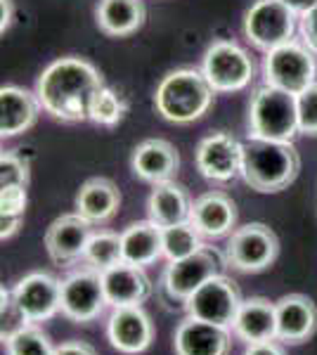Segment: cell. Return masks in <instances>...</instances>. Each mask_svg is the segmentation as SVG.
I'll list each match as a JSON object with an SVG mask.
<instances>
[{
    "instance_id": "6",
    "label": "cell",
    "mask_w": 317,
    "mask_h": 355,
    "mask_svg": "<svg viewBox=\"0 0 317 355\" xmlns=\"http://www.w3.org/2000/svg\"><path fill=\"white\" fill-rule=\"evenodd\" d=\"M201 73L216 93H237L251 83L253 60L241 45L232 41H216L204 53Z\"/></svg>"
},
{
    "instance_id": "30",
    "label": "cell",
    "mask_w": 317,
    "mask_h": 355,
    "mask_svg": "<svg viewBox=\"0 0 317 355\" xmlns=\"http://www.w3.org/2000/svg\"><path fill=\"white\" fill-rule=\"evenodd\" d=\"M126 114V102L117 90H112L109 85H102L93 97L90 105V121L100 125H117Z\"/></svg>"
},
{
    "instance_id": "12",
    "label": "cell",
    "mask_w": 317,
    "mask_h": 355,
    "mask_svg": "<svg viewBox=\"0 0 317 355\" xmlns=\"http://www.w3.org/2000/svg\"><path fill=\"white\" fill-rule=\"evenodd\" d=\"M12 299L26 322H45L62 311V282L48 272H28L17 282Z\"/></svg>"
},
{
    "instance_id": "37",
    "label": "cell",
    "mask_w": 317,
    "mask_h": 355,
    "mask_svg": "<svg viewBox=\"0 0 317 355\" xmlns=\"http://www.w3.org/2000/svg\"><path fill=\"white\" fill-rule=\"evenodd\" d=\"M244 355H284V351L275 341H263V343H249Z\"/></svg>"
},
{
    "instance_id": "3",
    "label": "cell",
    "mask_w": 317,
    "mask_h": 355,
    "mask_svg": "<svg viewBox=\"0 0 317 355\" xmlns=\"http://www.w3.org/2000/svg\"><path fill=\"white\" fill-rule=\"evenodd\" d=\"M213 93L211 83L199 69H175L157 85L154 105L171 123H192L209 112Z\"/></svg>"
},
{
    "instance_id": "11",
    "label": "cell",
    "mask_w": 317,
    "mask_h": 355,
    "mask_svg": "<svg viewBox=\"0 0 317 355\" xmlns=\"http://www.w3.org/2000/svg\"><path fill=\"white\" fill-rule=\"evenodd\" d=\"M107 308L102 275L95 268L85 266L83 270L69 275L62 282V315L74 322H93Z\"/></svg>"
},
{
    "instance_id": "38",
    "label": "cell",
    "mask_w": 317,
    "mask_h": 355,
    "mask_svg": "<svg viewBox=\"0 0 317 355\" xmlns=\"http://www.w3.org/2000/svg\"><path fill=\"white\" fill-rule=\"evenodd\" d=\"M282 3L286 5V8H291L293 12H296L298 17L305 15L308 10H313L317 5V0H282Z\"/></svg>"
},
{
    "instance_id": "25",
    "label": "cell",
    "mask_w": 317,
    "mask_h": 355,
    "mask_svg": "<svg viewBox=\"0 0 317 355\" xmlns=\"http://www.w3.org/2000/svg\"><path fill=\"white\" fill-rule=\"evenodd\" d=\"M121 206V192L109 178H90L76 194V214L90 223H105Z\"/></svg>"
},
{
    "instance_id": "21",
    "label": "cell",
    "mask_w": 317,
    "mask_h": 355,
    "mask_svg": "<svg viewBox=\"0 0 317 355\" xmlns=\"http://www.w3.org/2000/svg\"><path fill=\"white\" fill-rule=\"evenodd\" d=\"M40 100L36 93L19 85H3L0 88V135L15 137L26 133L38 121Z\"/></svg>"
},
{
    "instance_id": "33",
    "label": "cell",
    "mask_w": 317,
    "mask_h": 355,
    "mask_svg": "<svg viewBox=\"0 0 317 355\" xmlns=\"http://www.w3.org/2000/svg\"><path fill=\"white\" fill-rule=\"evenodd\" d=\"M26 202H28L26 187H19V185L0 187V214L24 216Z\"/></svg>"
},
{
    "instance_id": "13",
    "label": "cell",
    "mask_w": 317,
    "mask_h": 355,
    "mask_svg": "<svg viewBox=\"0 0 317 355\" xmlns=\"http://www.w3.org/2000/svg\"><path fill=\"white\" fill-rule=\"evenodd\" d=\"M93 234V223L80 214L60 216L45 232V249L57 266H71L85 256Z\"/></svg>"
},
{
    "instance_id": "7",
    "label": "cell",
    "mask_w": 317,
    "mask_h": 355,
    "mask_svg": "<svg viewBox=\"0 0 317 355\" xmlns=\"http://www.w3.org/2000/svg\"><path fill=\"white\" fill-rule=\"evenodd\" d=\"M280 254V239L263 223L237 227L225 246V261L239 272H261L270 268Z\"/></svg>"
},
{
    "instance_id": "9",
    "label": "cell",
    "mask_w": 317,
    "mask_h": 355,
    "mask_svg": "<svg viewBox=\"0 0 317 355\" xmlns=\"http://www.w3.org/2000/svg\"><path fill=\"white\" fill-rule=\"evenodd\" d=\"M241 294L237 284L225 275H216L209 282H204L185 301V311L189 318L204 320V322L218 324V327L230 329L237 318V311L241 306Z\"/></svg>"
},
{
    "instance_id": "14",
    "label": "cell",
    "mask_w": 317,
    "mask_h": 355,
    "mask_svg": "<svg viewBox=\"0 0 317 355\" xmlns=\"http://www.w3.org/2000/svg\"><path fill=\"white\" fill-rule=\"evenodd\" d=\"M199 173L216 182H230L241 175V142L230 133H211L194 152Z\"/></svg>"
},
{
    "instance_id": "23",
    "label": "cell",
    "mask_w": 317,
    "mask_h": 355,
    "mask_svg": "<svg viewBox=\"0 0 317 355\" xmlns=\"http://www.w3.org/2000/svg\"><path fill=\"white\" fill-rule=\"evenodd\" d=\"M192 199H189L187 190L178 182H159L154 185L152 194H149L147 211L149 220L157 223L159 227L180 225V223H189L192 216Z\"/></svg>"
},
{
    "instance_id": "35",
    "label": "cell",
    "mask_w": 317,
    "mask_h": 355,
    "mask_svg": "<svg viewBox=\"0 0 317 355\" xmlns=\"http://www.w3.org/2000/svg\"><path fill=\"white\" fill-rule=\"evenodd\" d=\"M55 355H97L95 348L90 343H83V341H67L62 346L55 348Z\"/></svg>"
},
{
    "instance_id": "24",
    "label": "cell",
    "mask_w": 317,
    "mask_h": 355,
    "mask_svg": "<svg viewBox=\"0 0 317 355\" xmlns=\"http://www.w3.org/2000/svg\"><path fill=\"white\" fill-rule=\"evenodd\" d=\"M121 249L126 263L147 268L164 256V232L152 220L132 223L121 232Z\"/></svg>"
},
{
    "instance_id": "10",
    "label": "cell",
    "mask_w": 317,
    "mask_h": 355,
    "mask_svg": "<svg viewBox=\"0 0 317 355\" xmlns=\"http://www.w3.org/2000/svg\"><path fill=\"white\" fill-rule=\"evenodd\" d=\"M223 263H228L225 256L213 246H201L199 251L185 256V259L171 261L164 275L166 291H169L171 299L185 303L201 284L209 282L216 275H221Z\"/></svg>"
},
{
    "instance_id": "39",
    "label": "cell",
    "mask_w": 317,
    "mask_h": 355,
    "mask_svg": "<svg viewBox=\"0 0 317 355\" xmlns=\"http://www.w3.org/2000/svg\"><path fill=\"white\" fill-rule=\"evenodd\" d=\"M0 8H3V33L8 31L10 24H12V0H0Z\"/></svg>"
},
{
    "instance_id": "29",
    "label": "cell",
    "mask_w": 317,
    "mask_h": 355,
    "mask_svg": "<svg viewBox=\"0 0 317 355\" xmlns=\"http://www.w3.org/2000/svg\"><path fill=\"white\" fill-rule=\"evenodd\" d=\"M5 348H8V355H55L50 336L36 324H26L12 336H8Z\"/></svg>"
},
{
    "instance_id": "5",
    "label": "cell",
    "mask_w": 317,
    "mask_h": 355,
    "mask_svg": "<svg viewBox=\"0 0 317 355\" xmlns=\"http://www.w3.org/2000/svg\"><path fill=\"white\" fill-rule=\"evenodd\" d=\"M263 76L265 83L282 88L291 95H298L315 83L317 76V55L303 41H291L268 50L263 60Z\"/></svg>"
},
{
    "instance_id": "20",
    "label": "cell",
    "mask_w": 317,
    "mask_h": 355,
    "mask_svg": "<svg viewBox=\"0 0 317 355\" xmlns=\"http://www.w3.org/2000/svg\"><path fill=\"white\" fill-rule=\"evenodd\" d=\"M178 166H180V157L178 150L171 145L169 140H161V137H152L145 140L132 150L130 168L140 180L159 185V182L173 180V175L178 173Z\"/></svg>"
},
{
    "instance_id": "19",
    "label": "cell",
    "mask_w": 317,
    "mask_h": 355,
    "mask_svg": "<svg viewBox=\"0 0 317 355\" xmlns=\"http://www.w3.org/2000/svg\"><path fill=\"white\" fill-rule=\"evenodd\" d=\"M189 223L194 225L201 237L206 239H221L225 234L234 232V223H237V206L232 199L221 190H213L201 194L192 204V216Z\"/></svg>"
},
{
    "instance_id": "36",
    "label": "cell",
    "mask_w": 317,
    "mask_h": 355,
    "mask_svg": "<svg viewBox=\"0 0 317 355\" xmlns=\"http://www.w3.org/2000/svg\"><path fill=\"white\" fill-rule=\"evenodd\" d=\"M22 225V216H12V214H0V237L10 239L12 234L19 230Z\"/></svg>"
},
{
    "instance_id": "1",
    "label": "cell",
    "mask_w": 317,
    "mask_h": 355,
    "mask_svg": "<svg viewBox=\"0 0 317 355\" xmlns=\"http://www.w3.org/2000/svg\"><path fill=\"white\" fill-rule=\"evenodd\" d=\"M102 85V73L90 62L80 57H62L38 76L36 95L50 116L78 123L90 121V105Z\"/></svg>"
},
{
    "instance_id": "18",
    "label": "cell",
    "mask_w": 317,
    "mask_h": 355,
    "mask_svg": "<svg viewBox=\"0 0 317 355\" xmlns=\"http://www.w3.org/2000/svg\"><path fill=\"white\" fill-rule=\"evenodd\" d=\"M230 346H232L230 329L189 318V315L178 324L175 334H173L175 355H228Z\"/></svg>"
},
{
    "instance_id": "4",
    "label": "cell",
    "mask_w": 317,
    "mask_h": 355,
    "mask_svg": "<svg viewBox=\"0 0 317 355\" xmlns=\"http://www.w3.org/2000/svg\"><path fill=\"white\" fill-rule=\"evenodd\" d=\"M298 128L296 95L275 85H261L253 90L249 102V137L293 142Z\"/></svg>"
},
{
    "instance_id": "31",
    "label": "cell",
    "mask_w": 317,
    "mask_h": 355,
    "mask_svg": "<svg viewBox=\"0 0 317 355\" xmlns=\"http://www.w3.org/2000/svg\"><path fill=\"white\" fill-rule=\"evenodd\" d=\"M298 128L305 135H317V81L296 95Z\"/></svg>"
},
{
    "instance_id": "2",
    "label": "cell",
    "mask_w": 317,
    "mask_h": 355,
    "mask_svg": "<svg viewBox=\"0 0 317 355\" xmlns=\"http://www.w3.org/2000/svg\"><path fill=\"white\" fill-rule=\"evenodd\" d=\"M301 157L293 142L249 137L241 142V178L261 194L282 192L298 178Z\"/></svg>"
},
{
    "instance_id": "28",
    "label": "cell",
    "mask_w": 317,
    "mask_h": 355,
    "mask_svg": "<svg viewBox=\"0 0 317 355\" xmlns=\"http://www.w3.org/2000/svg\"><path fill=\"white\" fill-rule=\"evenodd\" d=\"M161 232H164V256L169 261H180L204 246L201 244V234L194 230L192 223L161 227Z\"/></svg>"
},
{
    "instance_id": "26",
    "label": "cell",
    "mask_w": 317,
    "mask_h": 355,
    "mask_svg": "<svg viewBox=\"0 0 317 355\" xmlns=\"http://www.w3.org/2000/svg\"><path fill=\"white\" fill-rule=\"evenodd\" d=\"M145 15L142 0H100L95 10V21L102 33L112 38H123L145 24Z\"/></svg>"
},
{
    "instance_id": "34",
    "label": "cell",
    "mask_w": 317,
    "mask_h": 355,
    "mask_svg": "<svg viewBox=\"0 0 317 355\" xmlns=\"http://www.w3.org/2000/svg\"><path fill=\"white\" fill-rule=\"evenodd\" d=\"M298 31H301V41L317 55V5L313 10H308L305 15H301V26H298Z\"/></svg>"
},
{
    "instance_id": "22",
    "label": "cell",
    "mask_w": 317,
    "mask_h": 355,
    "mask_svg": "<svg viewBox=\"0 0 317 355\" xmlns=\"http://www.w3.org/2000/svg\"><path fill=\"white\" fill-rule=\"evenodd\" d=\"M234 336L246 343L277 341V308L273 301L253 296L241 301L237 318L232 322Z\"/></svg>"
},
{
    "instance_id": "8",
    "label": "cell",
    "mask_w": 317,
    "mask_h": 355,
    "mask_svg": "<svg viewBox=\"0 0 317 355\" xmlns=\"http://www.w3.org/2000/svg\"><path fill=\"white\" fill-rule=\"evenodd\" d=\"M296 12L282 0H256L244 15V36L253 48L268 50L291 41L296 31Z\"/></svg>"
},
{
    "instance_id": "16",
    "label": "cell",
    "mask_w": 317,
    "mask_h": 355,
    "mask_svg": "<svg viewBox=\"0 0 317 355\" xmlns=\"http://www.w3.org/2000/svg\"><path fill=\"white\" fill-rule=\"evenodd\" d=\"M102 287H105L107 306L112 308H128L140 306L152 294V282H149L145 268L130 266L121 261L117 266L102 270Z\"/></svg>"
},
{
    "instance_id": "17",
    "label": "cell",
    "mask_w": 317,
    "mask_h": 355,
    "mask_svg": "<svg viewBox=\"0 0 317 355\" xmlns=\"http://www.w3.org/2000/svg\"><path fill=\"white\" fill-rule=\"evenodd\" d=\"M277 308V341L296 346L317 331V306L305 294H286L275 301Z\"/></svg>"
},
{
    "instance_id": "32",
    "label": "cell",
    "mask_w": 317,
    "mask_h": 355,
    "mask_svg": "<svg viewBox=\"0 0 317 355\" xmlns=\"http://www.w3.org/2000/svg\"><path fill=\"white\" fill-rule=\"evenodd\" d=\"M28 185V162L15 152H3L0 157V187Z\"/></svg>"
},
{
    "instance_id": "27",
    "label": "cell",
    "mask_w": 317,
    "mask_h": 355,
    "mask_svg": "<svg viewBox=\"0 0 317 355\" xmlns=\"http://www.w3.org/2000/svg\"><path fill=\"white\" fill-rule=\"evenodd\" d=\"M83 261L88 263L95 270H107V268L117 266V263L123 261V249H121V234L109 232V230H100L93 234L88 249H85Z\"/></svg>"
},
{
    "instance_id": "15",
    "label": "cell",
    "mask_w": 317,
    "mask_h": 355,
    "mask_svg": "<svg viewBox=\"0 0 317 355\" xmlns=\"http://www.w3.org/2000/svg\"><path fill=\"white\" fill-rule=\"evenodd\" d=\"M109 343L123 355H137L145 353L152 346L154 327L149 315L140 306L128 308H114L112 318L107 324Z\"/></svg>"
}]
</instances>
